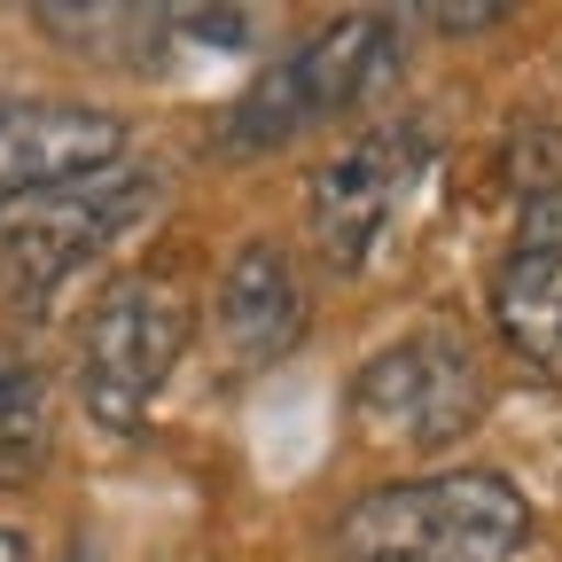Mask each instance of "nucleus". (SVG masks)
Listing matches in <instances>:
<instances>
[{"instance_id":"obj_1","label":"nucleus","mask_w":562,"mask_h":562,"mask_svg":"<svg viewBox=\"0 0 562 562\" xmlns=\"http://www.w3.org/2000/svg\"><path fill=\"white\" fill-rule=\"evenodd\" d=\"M531 539V501L492 476H414L351 501L328 531V562H516Z\"/></svg>"},{"instance_id":"obj_2","label":"nucleus","mask_w":562,"mask_h":562,"mask_svg":"<svg viewBox=\"0 0 562 562\" xmlns=\"http://www.w3.org/2000/svg\"><path fill=\"white\" fill-rule=\"evenodd\" d=\"M188 297L180 281L165 273H117L110 290L94 297L87 313V336H79V383H87V406L110 430H140L157 406V391L172 383L180 351H188Z\"/></svg>"},{"instance_id":"obj_3","label":"nucleus","mask_w":562,"mask_h":562,"mask_svg":"<svg viewBox=\"0 0 562 562\" xmlns=\"http://www.w3.org/2000/svg\"><path fill=\"white\" fill-rule=\"evenodd\" d=\"M484 414V368L461 336H406L351 375V430L375 453H438Z\"/></svg>"},{"instance_id":"obj_4","label":"nucleus","mask_w":562,"mask_h":562,"mask_svg":"<svg viewBox=\"0 0 562 562\" xmlns=\"http://www.w3.org/2000/svg\"><path fill=\"white\" fill-rule=\"evenodd\" d=\"M391 70H398L391 16H336V24H321L290 63H273L266 79L227 110V140H235V149H273V140H290V133L351 110L360 94H375Z\"/></svg>"},{"instance_id":"obj_5","label":"nucleus","mask_w":562,"mask_h":562,"mask_svg":"<svg viewBox=\"0 0 562 562\" xmlns=\"http://www.w3.org/2000/svg\"><path fill=\"white\" fill-rule=\"evenodd\" d=\"M140 203H157V180L140 172H94L47 195H16L0 203V290L9 297H47L55 281H70L87 258H102L133 220Z\"/></svg>"},{"instance_id":"obj_6","label":"nucleus","mask_w":562,"mask_h":562,"mask_svg":"<svg viewBox=\"0 0 562 562\" xmlns=\"http://www.w3.org/2000/svg\"><path fill=\"white\" fill-rule=\"evenodd\" d=\"M422 172H430V140H422L414 125H383V133H360L351 149H336L313 172V188H305V220H313L321 258L344 266V273L368 266Z\"/></svg>"},{"instance_id":"obj_7","label":"nucleus","mask_w":562,"mask_h":562,"mask_svg":"<svg viewBox=\"0 0 562 562\" xmlns=\"http://www.w3.org/2000/svg\"><path fill=\"white\" fill-rule=\"evenodd\" d=\"M125 165V117L55 94H0V203Z\"/></svg>"},{"instance_id":"obj_8","label":"nucleus","mask_w":562,"mask_h":562,"mask_svg":"<svg viewBox=\"0 0 562 562\" xmlns=\"http://www.w3.org/2000/svg\"><path fill=\"white\" fill-rule=\"evenodd\" d=\"M492 321L539 375L562 383V188L524 203V227L492 273Z\"/></svg>"},{"instance_id":"obj_9","label":"nucleus","mask_w":562,"mask_h":562,"mask_svg":"<svg viewBox=\"0 0 562 562\" xmlns=\"http://www.w3.org/2000/svg\"><path fill=\"white\" fill-rule=\"evenodd\" d=\"M211 321H220V344L235 351L243 368H266L281 360L297 336H305V290L290 258L273 243H243L220 273V297H211Z\"/></svg>"},{"instance_id":"obj_10","label":"nucleus","mask_w":562,"mask_h":562,"mask_svg":"<svg viewBox=\"0 0 562 562\" xmlns=\"http://www.w3.org/2000/svg\"><path fill=\"white\" fill-rule=\"evenodd\" d=\"M47 438H55V414H47V383H40V368L16 360V351H0V484L40 476Z\"/></svg>"},{"instance_id":"obj_11","label":"nucleus","mask_w":562,"mask_h":562,"mask_svg":"<svg viewBox=\"0 0 562 562\" xmlns=\"http://www.w3.org/2000/svg\"><path fill=\"white\" fill-rule=\"evenodd\" d=\"M422 16H438L446 32H461V24H492V16H501V9H422Z\"/></svg>"},{"instance_id":"obj_12","label":"nucleus","mask_w":562,"mask_h":562,"mask_svg":"<svg viewBox=\"0 0 562 562\" xmlns=\"http://www.w3.org/2000/svg\"><path fill=\"white\" fill-rule=\"evenodd\" d=\"M0 562H32V547H24L16 531H0Z\"/></svg>"}]
</instances>
